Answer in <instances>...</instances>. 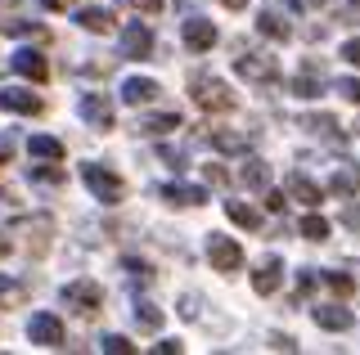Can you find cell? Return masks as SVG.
<instances>
[{"instance_id": "1", "label": "cell", "mask_w": 360, "mask_h": 355, "mask_svg": "<svg viewBox=\"0 0 360 355\" xmlns=\"http://www.w3.org/2000/svg\"><path fill=\"white\" fill-rule=\"evenodd\" d=\"M82 185H86V189L95 194L104 207H112V203H122V198H127V185H122V175L108 171L104 162H82Z\"/></svg>"}, {"instance_id": "2", "label": "cell", "mask_w": 360, "mask_h": 355, "mask_svg": "<svg viewBox=\"0 0 360 355\" xmlns=\"http://www.w3.org/2000/svg\"><path fill=\"white\" fill-rule=\"evenodd\" d=\"M189 99H194L202 113H230V108H234V95L225 91V81H221V76H207V72L189 81Z\"/></svg>"}, {"instance_id": "3", "label": "cell", "mask_w": 360, "mask_h": 355, "mask_svg": "<svg viewBox=\"0 0 360 355\" xmlns=\"http://www.w3.org/2000/svg\"><path fill=\"white\" fill-rule=\"evenodd\" d=\"M59 302L68 310H77V315H95L99 302H104V288H99L95 279H72V283H63Z\"/></svg>"}, {"instance_id": "4", "label": "cell", "mask_w": 360, "mask_h": 355, "mask_svg": "<svg viewBox=\"0 0 360 355\" xmlns=\"http://www.w3.org/2000/svg\"><path fill=\"white\" fill-rule=\"evenodd\" d=\"M234 72H239L243 81H252V86H275L279 81L275 54H239V59H234Z\"/></svg>"}, {"instance_id": "5", "label": "cell", "mask_w": 360, "mask_h": 355, "mask_svg": "<svg viewBox=\"0 0 360 355\" xmlns=\"http://www.w3.org/2000/svg\"><path fill=\"white\" fill-rule=\"evenodd\" d=\"M27 342H32V347H41V351H59L68 337H63V324H59V319H54L50 310H41V315L27 319Z\"/></svg>"}, {"instance_id": "6", "label": "cell", "mask_w": 360, "mask_h": 355, "mask_svg": "<svg viewBox=\"0 0 360 355\" xmlns=\"http://www.w3.org/2000/svg\"><path fill=\"white\" fill-rule=\"evenodd\" d=\"M207 261H212V270H221V274H234L243 265V248L234 239H225V234H212L207 239Z\"/></svg>"}, {"instance_id": "7", "label": "cell", "mask_w": 360, "mask_h": 355, "mask_svg": "<svg viewBox=\"0 0 360 355\" xmlns=\"http://www.w3.org/2000/svg\"><path fill=\"white\" fill-rule=\"evenodd\" d=\"M122 59H153V32L149 23H127L122 27Z\"/></svg>"}, {"instance_id": "8", "label": "cell", "mask_w": 360, "mask_h": 355, "mask_svg": "<svg viewBox=\"0 0 360 355\" xmlns=\"http://www.w3.org/2000/svg\"><path fill=\"white\" fill-rule=\"evenodd\" d=\"M50 216H27V220H18V243H22V248H27L32 252V257H41V252H45V243H50Z\"/></svg>"}, {"instance_id": "9", "label": "cell", "mask_w": 360, "mask_h": 355, "mask_svg": "<svg viewBox=\"0 0 360 355\" xmlns=\"http://www.w3.org/2000/svg\"><path fill=\"white\" fill-rule=\"evenodd\" d=\"M82 117H86L95 130H108V126H112V99H108V95H99V91L82 95Z\"/></svg>"}, {"instance_id": "10", "label": "cell", "mask_w": 360, "mask_h": 355, "mask_svg": "<svg viewBox=\"0 0 360 355\" xmlns=\"http://www.w3.org/2000/svg\"><path fill=\"white\" fill-rule=\"evenodd\" d=\"M0 108H5V113H22V117H41L45 99L32 95V91H0Z\"/></svg>"}, {"instance_id": "11", "label": "cell", "mask_w": 360, "mask_h": 355, "mask_svg": "<svg viewBox=\"0 0 360 355\" xmlns=\"http://www.w3.org/2000/svg\"><path fill=\"white\" fill-rule=\"evenodd\" d=\"M14 72L18 76H27V81H45V76H50V59H45L41 50H14Z\"/></svg>"}, {"instance_id": "12", "label": "cell", "mask_w": 360, "mask_h": 355, "mask_svg": "<svg viewBox=\"0 0 360 355\" xmlns=\"http://www.w3.org/2000/svg\"><path fill=\"white\" fill-rule=\"evenodd\" d=\"M292 95L297 99H320L324 95V76H320V63H302L297 68V76H292Z\"/></svg>"}, {"instance_id": "13", "label": "cell", "mask_w": 360, "mask_h": 355, "mask_svg": "<svg viewBox=\"0 0 360 355\" xmlns=\"http://www.w3.org/2000/svg\"><path fill=\"white\" fill-rule=\"evenodd\" d=\"M279 279H284V261H279V257H266V261L252 270V293H257V297H270V293L279 288Z\"/></svg>"}, {"instance_id": "14", "label": "cell", "mask_w": 360, "mask_h": 355, "mask_svg": "<svg viewBox=\"0 0 360 355\" xmlns=\"http://www.w3.org/2000/svg\"><path fill=\"white\" fill-rule=\"evenodd\" d=\"M329 194H338V198L360 194V162H338V166H333V175H329Z\"/></svg>"}, {"instance_id": "15", "label": "cell", "mask_w": 360, "mask_h": 355, "mask_svg": "<svg viewBox=\"0 0 360 355\" xmlns=\"http://www.w3.org/2000/svg\"><path fill=\"white\" fill-rule=\"evenodd\" d=\"M185 46L194 54H207L212 46H217V27H212L207 18H189L185 23Z\"/></svg>"}, {"instance_id": "16", "label": "cell", "mask_w": 360, "mask_h": 355, "mask_svg": "<svg viewBox=\"0 0 360 355\" xmlns=\"http://www.w3.org/2000/svg\"><path fill=\"white\" fill-rule=\"evenodd\" d=\"M158 198H162L167 207H202V194L198 185H162V189H158Z\"/></svg>"}, {"instance_id": "17", "label": "cell", "mask_w": 360, "mask_h": 355, "mask_svg": "<svg viewBox=\"0 0 360 355\" xmlns=\"http://www.w3.org/2000/svg\"><path fill=\"white\" fill-rule=\"evenodd\" d=\"M207 144L217 153H252V135H239V130H207Z\"/></svg>"}, {"instance_id": "18", "label": "cell", "mask_w": 360, "mask_h": 355, "mask_svg": "<svg viewBox=\"0 0 360 355\" xmlns=\"http://www.w3.org/2000/svg\"><path fill=\"white\" fill-rule=\"evenodd\" d=\"M302 126H307L311 135H320V140L338 144V149H342V144H347V135H342V130H338V121H333L329 113H311V117H302Z\"/></svg>"}, {"instance_id": "19", "label": "cell", "mask_w": 360, "mask_h": 355, "mask_svg": "<svg viewBox=\"0 0 360 355\" xmlns=\"http://www.w3.org/2000/svg\"><path fill=\"white\" fill-rule=\"evenodd\" d=\"M311 315H315V324L329 328V333H347V328H352V310H347V306H315Z\"/></svg>"}, {"instance_id": "20", "label": "cell", "mask_w": 360, "mask_h": 355, "mask_svg": "<svg viewBox=\"0 0 360 355\" xmlns=\"http://www.w3.org/2000/svg\"><path fill=\"white\" fill-rule=\"evenodd\" d=\"M153 95H158V81H149V76H127L122 81V104H149Z\"/></svg>"}, {"instance_id": "21", "label": "cell", "mask_w": 360, "mask_h": 355, "mask_svg": "<svg viewBox=\"0 0 360 355\" xmlns=\"http://www.w3.org/2000/svg\"><path fill=\"white\" fill-rule=\"evenodd\" d=\"M225 216H230L239 229H262L266 225L262 212H257V207H248V203H239V198H225Z\"/></svg>"}, {"instance_id": "22", "label": "cell", "mask_w": 360, "mask_h": 355, "mask_svg": "<svg viewBox=\"0 0 360 355\" xmlns=\"http://www.w3.org/2000/svg\"><path fill=\"white\" fill-rule=\"evenodd\" d=\"M77 27H86V32H95V36H108L112 27V14L108 9H99V5H90V9H82V14H77Z\"/></svg>"}, {"instance_id": "23", "label": "cell", "mask_w": 360, "mask_h": 355, "mask_svg": "<svg viewBox=\"0 0 360 355\" xmlns=\"http://www.w3.org/2000/svg\"><path fill=\"white\" fill-rule=\"evenodd\" d=\"M288 198H297L302 207H320V203H324L320 189H315V180H307L302 171H292V175H288Z\"/></svg>"}, {"instance_id": "24", "label": "cell", "mask_w": 360, "mask_h": 355, "mask_svg": "<svg viewBox=\"0 0 360 355\" xmlns=\"http://www.w3.org/2000/svg\"><path fill=\"white\" fill-rule=\"evenodd\" d=\"M27 153H32V158H41V162H63V140H54V135H32V140H27Z\"/></svg>"}, {"instance_id": "25", "label": "cell", "mask_w": 360, "mask_h": 355, "mask_svg": "<svg viewBox=\"0 0 360 355\" xmlns=\"http://www.w3.org/2000/svg\"><path fill=\"white\" fill-rule=\"evenodd\" d=\"M176 126H180V113H153V117L135 121V130H140V135H172Z\"/></svg>"}, {"instance_id": "26", "label": "cell", "mask_w": 360, "mask_h": 355, "mask_svg": "<svg viewBox=\"0 0 360 355\" xmlns=\"http://www.w3.org/2000/svg\"><path fill=\"white\" fill-rule=\"evenodd\" d=\"M257 32H262V36H270V41H288V36H292V23H288L284 14H270V9H266V14L257 18Z\"/></svg>"}, {"instance_id": "27", "label": "cell", "mask_w": 360, "mask_h": 355, "mask_svg": "<svg viewBox=\"0 0 360 355\" xmlns=\"http://www.w3.org/2000/svg\"><path fill=\"white\" fill-rule=\"evenodd\" d=\"M135 324H140L144 333H158V328H162V310H158L153 302H140V306H135Z\"/></svg>"}, {"instance_id": "28", "label": "cell", "mask_w": 360, "mask_h": 355, "mask_svg": "<svg viewBox=\"0 0 360 355\" xmlns=\"http://www.w3.org/2000/svg\"><path fill=\"white\" fill-rule=\"evenodd\" d=\"M297 234L311 239V243H324V239H329V220H324V216H307V220L297 225Z\"/></svg>"}, {"instance_id": "29", "label": "cell", "mask_w": 360, "mask_h": 355, "mask_svg": "<svg viewBox=\"0 0 360 355\" xmlns=\"http://www.w3.org/2000/svg\"><path fill=\"white\" fill-rule=\"evenodd\" d=\"M0 32H9V36H45L41 23H22V18H0Z\"/></svg>"}, {"instance_id": "30", "label": "cell", "mask_w": 360, "mask_h": 355, "mask_svg": "<svg viewBox=\"0 0 360 355\" xmlns=\"http://www.w3.org/2000/svg\"><path fill=\"white\" fill-rule=\"evenodd\" d=\"M32 185H37V189H59L63 171H59V166H37V171H32Z\"/></svg>"}, {"instance_id": "31", "label": "cell", "mask_w": 360, "mask_h": 355, "mask_svg": "<svg viewBox=\"0 0 360 355\" xmlns=\"http://www.w3.org/2000/svg\"><path fill=\"white\" fill-rule=\"evenodd\" d=\"M243 185L266 189V185H270V166H266V162H248V166H243Z\"/></svg>"}, {"instance_id": "32", "label": "cell", "mask_w": 360, "mask_h": 355, "mask_svg": "<svg viewBox=\"0 0 360 355\" xmlns=\"http://www.w3.org/2000/svg\"><path fill=\"white\" fill-rule=\"evenodd\" d=\"M22 302V288L14 283V279H5V274H0V306H5V310H14Z\"/></svg>"}, {"instance_id": "33", "label": "cell", "mask_w": 360, "mask_h": 355, "mask_svg": "<svg viewBox=\"0 0 360 355\" xmlns=\"http://www.w3.org/2000/svg\"><path fill=\"white\" fill-rule=\"evenodd\" d=\"M324 283H329V288H333L338 297H352V293H356L352 274H338V270H324Z\"/></svg>"}, {"instance_id": "34", "label": "cell", "mask_w": 360, "mask_h": 355, "mask_svg": "<svg viewBox=\"0 0 360 355\" xmlns=\"http://www.w3.org/2000/svg\"><path fill=\"white\" fill-rule=\"evenodd\" d=\"M122 270H127L135 283H149V279H153V270H149L144 261H135V257H127V261H122Z\"/></svg>"}, {"instance_id": "35", "label": "cell", "mask_w": 360, "mask_h": 355, "mask_svg": "<svg viewBox=\"0 0 360 355\" xmlns=\"http://www.w3.org/2000/svg\"><path fill=\"white\" fill-rule=\"evenodd\" d=\"M99 351H104V355H131V342L112 333V337H104V342H99Z\"/></svg>"}, {"instance_id": "36", "label": "cell", "mask_w": 360, "mask_h": 355, "mask_svg": "<svg viewBox=\"0 0 360 355\" xmlns=\"http://www.w3.org/2000/svg\"><path fill=\"white\" fill-rule=\"evenodd\" d=\"M338 23H347V27H356V23H360V0H347V5L338 9Z\"/></svg>"}, {"instance_id": "37", "label": "cell", "mask_w": 360, "mask_h": 355, "mask_svg": "<svg viewBox=\"0 0 360 355\" xmlns=\"http://www.w3.org/2000/svg\"><path fill=\"white\" fill-rule=\"evenodd\" d=\"M338 54H342V59L352 63V68H360V36H356V41H347V46L338 50Z\"/></svg>"}, {"instance_id": "38", "label": "cell", "mask_w": 360, "mask_h": 355, "mask_svg": "<svg viewBox=\"0 0 360 355\" xmlns=\"http://www.w3.org/2000/svg\"><path fill=\"white\" fill-rule=\"evenodd\" d=\"M324 274H297V297H307V293H315V283H320Z\"/></svg>"}, {"instance_id": "39", "label": "cell", "mask_w": 360, "mask_h": 355, "mask_svg": "<svg viewBox=\"0 0 360 355\" xmlns=\"http://www.w3.org/2000/svg\"><path fill=\"white\" fill-rule=\"evenodd\" d=\"M338 91H342L347 99H352V104H360V81H356V76H347V81H338Z\"/></svg>"}, {"instance_id": "40", "label": "cell", "mask_w": 360, "mask_h": 355, "mask_svg": "<svg viewBox=\"0 0 360 355\" xmlns=\"http://www.w3.org/2000/svg\"><path fill=\"white\" fill-rule=\"evenodd\" d=\"M202 175H207L212 185H225V180H230V175H225V166H217V162H207V166H202Z\"/></svg>"}, {"instance_id": "41", "label": "cell", "mask_w": 360, "mask_h": 355, "mask_svg": "<svg viewBox=\"0 0 360 355\" xmlns=\"http://www.w3.org/2000/svg\"><path fill=\"white\" fill-rule=\"evenodd\" d=\"M131 9H140V14H158V9H162V0H127Z\"/></svg>"}, {"instance_id": "42", "label": "cell", "mask_w": 360, "mask_h": 355, "mask_svg": "<svg viewBox=\"0 0 360 355\" xmlns=\"http://www.w3.org/2000/svg\"><path fill=\"white\" fill-rule=\"evenodd\" d=\"M180 351H185V347H180L176 337H167V342H158V347H153V355H180Z\"/></svg>"}, {"instance_id": "43", "label": "cell", "mask_w": 360, "mask_h": 355, "mask_svg": "<svg viewBox=\"0 0 360 355\" xmlns=\"http://www.w3.org/2000/svg\"><path fill=\"white\" fill-rule=\"evenodd\" d=\"M266 207H270V212H284V194H275V189H266Z\"/></svg>"}, {"instance_id": "44", "label": "cell", "mask_w": 360, "mask_h": 355, "mask_svg": "<svg viewBox=\"0 0 360 355\" xmlns=\"http://www.w3.org/2000/svg\"><path fill=\"white\" fill-rule=\"evenodd\" d=\"M342 220H347L352 229H360V203H352V207H347V212H342Z\"/></svg>"}, {"instance_id": "45", "label": "cell", "mask_w": 360, "mask_h": 355, "mask_svg": "<svg viewBox=\"0 0 360 355\" xmlns=\"http://www.w3.org/2000/svg\"><path fill=\"white\" fill-rule=\"evenodd\" d=\"M270 351H292V337H284V333H275V337H270Z\"/></svg>"}, {"instance_id": "46", "label": "cell", "mask_w": 360, "mask_h": 355, "mask_svg": "<svg viewBox=\"0 0 360 355\" xmlns=\"http://www.w3.org/2000/svg\"><path fill=\"white\" fill-rule=\"evenodd\" d=\"M9 248H14V239H9L5 229H0V257H9Z\"/></svg>"}, {"instance_id": "47", "label": "cell", "mask_w": 360, "mask_h": 355, "mask_svg": "<svg viewBox=\"0 0 360 355\" xmlns=\"http://www.w3.org/2000/svg\"><path fill=\"white\" fill-rule=\"evenodd\" d=\"M41 5H45V9H63L68 0H41Z\"/></svg>"}, {"instance_id": "48", "label": "cell", "mask_w": 360, "mask_h": 355, "mask_svg": "<svg viewBox=\"0 0 360 355\" xmlns=\"http://www.w3.org/2000/svg\"><path fill=\"white\" fill-rule=\"evenodd\" d=\"M221 5H225V9H243L248 0H221Z\"/></svg>"}, {"instance_id": "49", "label": "cell", "mask_w": 360, "mask_h": 355, "mask_svg": "<svg viewBox=\"0 0 360 355\" xmlns=\"http://www.w3.org/2000/svg\"><path fill=\"white\" fill-rule=\"evenodd\" d=\"M0 5H9V9H18V0H0Z\"/></svg>"}, {"instance_id": "50", "label": "cell", "mask_w": 360, "mask_h": 355, "mask_svg": "<svg viewBox=\"0 0 360 355\" xmlns=\"http://www.w3.org/2000/svg\"><path fill=\"white\" fill-rule=\"evenodd\" d=\"M315 5H324V0H315Z\"/></svg>"}]
</instances>
